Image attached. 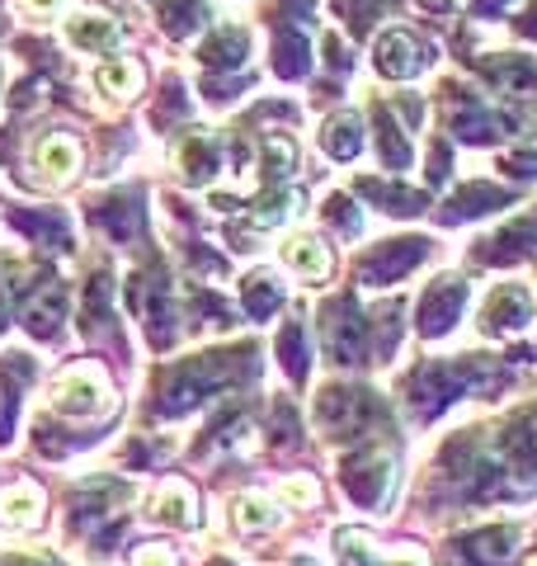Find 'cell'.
Returning a JSON list of instances; mask_svg holds the SVG:
<instances>
[{
  "mask_svg": "<svg viewBox=\"0 0 537 566\" xmlns=\"http://www.w3.org/2000/svg\"><path fill=\"white\" fill-rule=\"evenodd\" d=\"M245 368H255V359H250L245 349L236 354H199V359H185L175 368V374L166 378V387H160V416H185L193 411L203 397H212L218 387H227L231 378H241Z\"/></svg>",
  "mask_w": 537,
  "mask_h": 566,
  "instance_id": "obj_1",
  "label": "cell"
},
{
  "mask_svg": "<svg viewBox=\"0 0 537 566\" xmlns=\"http://www.w3.org/2000/svg\"><path fill=\"white\" fill-rule=\"evenodd\" d=\"M481 382H495L481 374V364H448V359H429L415 368V378H410V406H415L420 416H439L448 401L462 397L467 387H481Z\"/></svg>",
  "mask_w": 537,
  "mask_h": 566,
  "instance_id": "obj_2",
  "label": "cell"
},
{
  "mask_svg": "<svg viewBox=\"0 0 537 566\" xmlns=\"http://www.w3.org/2000/svg\"><path fill=\"white\" fill-rule=\"evenodd\" d=\"M378 420H382V406L372 392H364V387H326V392L316 397V424H320V434H330V439H354Z\"/></svg>",
  "mask_w": 537,
  "mask_h": 566,
  "instance_id": "obj_3",
  "label": "cell"
},
{
  "mask_svg": "<svg viewBox=\"0 0 537 566\" xmlns=\"http://www.w3.org/2000/svg\"><path fill=\"white\" fill-rule=\"evenodd\" d=\"M368 316L358 312V303L345 293V297H330L326 307H320V345L335 364H364L368 359Z\"/></svg>",
  "mask_w": 537,
  "mask_h": 566,
  "instance_id": "obj_4",
  "label": "cell"
},
{
  "mask_svg": "<svg viewBox=\"0 0 537 566\" xmlns=\"http://www.w3.org/2000/svg\"><path fill=\"white\" fill-rule=\"evenodd\" d=\"M128 307H133L137 322L147 326V340L156 349H166L175 340V293H170V279L160 270L128 279Z\"/></svg>",
  "mask_w": 537,
  "mask_h": 566,
  "instance_id": "obj_5",
  "label": "cell"
},
{
  "mask_svg": "<svg viewBox=\"0 0 537 566\" xmlns=\"http://www.w3.org/2000/svg\"><path fill=\"white\" fill-rule=\"evenodd\" d=\"M429 241L424 237H401V241H382L358 260V283L364 289H387V283H401L415 264H424Z\"/></svg>",
  "mask_w": 537,
  "mask_h": 566,
  "instance_id": "obj_6",
  "label": "cell"
},
{
  "mask_svg": "<svg viewBox=\"0 0 537 566\" xmlns=\"http://www.w3.org/2000/svg\"><path fill=\"white\" fill-rule=\"evenodd\" d=\"M339 482H345L354 505L378 510L387 501V491H391V458L387 453H358V458H349V463H345Z\"/></svg>",
  "mask_w": 537,
  "mask_h": 566,
  "instance_id": "obj_7",
  "label": "cell"
},
{
  "mask_svg": "<svg viewBox=\"0 0 537 566\" xmlns=\"http://www.w3.org/2000/svg\"><path fill=\"white\" fill-rule=\"evenodd\" d=\"M372 57H378V71L387 81H410L429 66V48L410 29H387L378 48H372Z\"/></svg>",
  "mask_w": 537,
  "mask_h": 566,
  "instance_id": "obj_8",
  "label": "cell"
},
{
  "mask_svg": "<svg viewBox=\"0 0 537 566\" xmlns=\"http://www.w3.org/2000/svg\"><path fill=\"white\" fill-rule=\"evenodd\" d=\"M90 222H95V232H104L114 245H133L141 232V199L137 193H109V199H99L90 208Z\"/></svg>",
  "mask_w": 537,
  "mask_h": 566,
  "instance_id": "obj_9",
  "label": "cell"
},
{
  "mask_svg": "<svg viewBox=\"0 0 537 566\" xmlns=\"http://www.w3.org/2000/svg\"><path fill=\"white\" fill-rule=\"evenodd\" d=\"M462 307H467V283L462 279H439L434 289L420 297V331L424 335H443L457 326Z\"/></svg>",
  "mask_w": 537,
  "mask_h": 566,
  "instance_id": "obj_10",
  "label": "cell"
},
{
  "mask_svg": "<svg viewBox=\"0 0 537 566\" xmlns=\"http://www.w3.org/2000/svg\"><path fill=\"white\" fill-rule=\"evenodd\" d=\"M528 316H533L528 289H524V283H505V289H495L486 312H481V331H486V335H518L528 326Z\"/></svg>",
  "mask_w": 537,
  "mask_h": 566,
  "instance_id": "obj_11",
  "label": "cell"
},
{
  "mask_svg": "<svg viewBox=\"0 0 537 566\" xmlns=\"http://www.w3.org/2000/svg\"><path fill=\"white\" fill-rule=\"evenodd\" d=\"M175 161H179V175H185V185H208L212 175L222 166V151H218V137L208 133H179L175 142Z\"/></svg>",
  "mask_w": 537,
  "mask_h": 566,
  "instance_id": "obj_12",
  "label": "cell"
},
{
  "mask_svg": "<svg viewBox=\"0 0 537 566\" xmlns=\"http://www.w3.org/2000/svg\"><path fill=\"white\" fill-rule=\"evenodd\" d=\"M457 547H462V557L476 562V566H499V562H509V557H514V547H518V528H514V524L476 528V534L457 538Z\"/></svg>",
  "mask_w": 537,
  "mask_h": 566,
  "instance_id": "obj_13",
  "label": "cell"
},
{
  "mask_svg": "<svg viewBox=\"0 0 537 566\" xmlns=\"http://www.w3.org/2000/svg\"><path fill=\"white\" fill-rule=\"evenodd\" d=\"M52 406H57L62 416H95L104 406V382L95 374H66L52 387Z\"/></svg>",
  "mask_w": 537,
  "mask_h": 566,
  "instance_id": "obj_14",
  "label": "cell"
},
{
  "mask_svg": "<svg viewBox=\"0 0 537 566\" xmlns=\"http://www.w3.org/2000/svg\"><path fill=\"white\" fill-rule=\"evenodd\" d=\"M151 520L166 524V528H193L199 524V501H193V486L189 482H166L151 501Z\"/></svg>",
  "mask_w": 537,
  "mask_h": 566,
  "instance_id": "obj_15",
  "label": "cell"
},
{
  "mask_svg": "<svg viewBox=\"0 0 537 566\" xmlns=\"http://www.w3.org/2000/svg\"><path fill=\"white\" fill-rule=\"evenodd\" d=\"M509 123L499 118V114H491V109H481L476 99H462L457 104V114H453V133H457V142H472V147H491V142L505 133Z\"/></svg>",
  "mask_w": 537,
  "mask_h": 566,
  "instance_id": "obj_16",
  "label": "cell"
},
{
  "mask_svg": "<svg viewBox=\"0 0 537 566\" xmlns=\"http://www.w3.org/2000/svg\"><path fill=\"white\" fill-rule=\"evenodd\" d=\"M66 39L85 52H109L123 43V24L109 20V14H76V20L66 24Z\"/></svg>",
  "mask_w": 537,
  "mask_h": 566,
  "instance_id": "obj_17",
  "label": "cell"
},
{
  "mask_svg": "<svg viewBox=\"0 0 537 566\" xmlns=\"http://www.w3.org/2000/svg\"><path fill=\"white\" fill-rule=\"evenodd\" d=\"M509 203V193L499 189V185H467V189H457L453 199H448L443 208V218L448 222H467V218H481V212H491V208H505Z\"/></svg>",
  "mask_w": 537,
  "mask_h": 566,
  "instance_id": "obj_18",
  "label": "cell"
},
{
  "mask_svg": "<svg viewBox=\"0 0 537 566\" xmlns=\"http://www.w3.org/2000/svg\"><path fill=\"white\" fill-rule=\"evenodd\" d=\"M320 151L335 156V161H354L358 151H364V123L354 114H335L320 123Z\"/></svg>",
  "mask_w": 537,
  "mask_h": 566,
  "instance_id": "obj_19",
  "label": "cell"
},
{
  "mask_svg": "<svg viewBox=\"0 0 537 566\" xmlns=\"http://www.w3.org/2000/svg\"><path fill=\"white\" fill-rule=\"evenodd\" d=\"M203 66H212V71H236L245 57H250V33L245 29H218L212 39L203 43Z\"/></svg>",
  "mask_w": 537,
  "mask_h": 566,
  "instance_id": "obj_20",
  "label": "cell"
},
{
  "mask_svg": "<svg viewBox=\"0 0 537 566\" xmlns=\"http://www.w3.org/2000/svg\"><path fill=\"white\" fill-rule=\"evenodd\" d=\"M0 520L10 528H39L43 524V491L33 482H20L6 491V501H0Z\"/></svg>",
  "mask_w": 537,
  "mask_h": 566,
  "instance_id": "obj_21",
  "label": "cell"
},
{
  "mask_svg": "<svg viewBox=\"0 0 537 566\" xmlns=\"http://www.w3.org/2000/svg\"><path fill=\"white\" fill-rule=\"evenodd\" d=\"M274 71L283 81H302L312 71V48H307V33L302 29H283L274 39Z\"/></svg>",
  "mask_w": 537,
  "mask_h": 566,
  "instance_id": "obj_22",
  "label": "cell"
},
{
  "mask_svg": "<svg viewBox=\"0 0 537 566\" xmlns=\"http://www.w3.org/2000/svg\"><path fill=\"white\" fill-rule=\"evenodd\" d=\"M358 193L372 203H382V212H401V218H415L424 212V193L406 189V185H387V180H358Z\"/></svg>",
  "mask_w": 537,
  "mask_h": 566,
  "instance_id": "obj_23",
  "label": "cell"
},
{
  "mask_svg": "<svg viewBox=\"0 0 537 566\" xmlns=\"http://www.w3.org/2000/svg\"><path fill=\"white\" fill-rule=\"evenodd\" d=\"M528 251H533V222H518V227H505L499 237L481 241L476 260H481V264H509V260L528 255Z\"/></svg>",
  "mask_w": 537,
  "mask_h": 566,
  "instance_id": "obj_24",
  "label": "cell"
},
{
  "mask_svg": "<svg viewBox=\"0 0 537 566\" xmlns=\"http://www.w3.org/2000/svg\"><path fill=\"white\" fill-rule=\"evenodd\" d=\"M241 303H245L250 322H268V316L283 307V283H274L268 274H250L241 283Z\"/></svg>",
  "mask_w": 537,
  "mask_h": 566,
  "instance_id": "obj_25",
  "label": "cell"
},
{
  "mask_svg": "<svg viewBox=\"0 0 537 566\" xmlns=\"http://www.w3.org/2000/svg\"><path fill=\"white\" fill-rule=\"evenodd\" d=\"M62 316H66V293L57 289V283H48V289L24 307V326L33 335H52L62 326Z\"/></svg>",
  "mask_w": 537,
  "mask_h": 566,
  "instance_id": "obj_26",
  "label": "cell"
},
{
  "mask_svg": "<svg viewBox=\"0 0 537 566\" xmlns=\"http://www.w3.org/2000/svg\"><path fill=\"white\" fill-rule=\"evenodd\" d=\"M39 170L48 180H71L81 170V147L71 137H48L39 147Z\"/></svg>",
  "mask_w": 537,
  "mask_h": 566,
  "instance_id": "obj_27",
  "label": "cell"
},
{
  "mask_svg": "<svg viewBox=\"0 0 537 566\" xmlns=\"http://www.w3.org/2000/svg\"><path fill=\"white\" fill-rule=\"evenodd\" d=\"M14 222H20L39 245H48V251H66L71 245V227H66L62 212H20Z\"/></svg>",
  "mask_w": 537,
  "mask_h": 566,
  "instance_id": "obj_28",
  "label": "cell"
},
{
  "mask_svg": "<svg viewBox=\"0 0 537 566\" xmlns=\"http://www.w3.org/2000/svg\"><path fill=\"white\" fill-rule=\"evenodd\" d=\"M283 260H288V270L302 274V279H326V270H330L326 245L312 241V237H297V241L283 245Z\"/></svg>",
  "mask_w": 537,
  "mask_h": 566,
  "instance_id": "obj_29",
  "label": "cell"
},
{
  "mask_svg": "<svg viewBox=\"0 0 537 566\" xmlns=\"http://www.w3.org/2000/svg\"><path fill=\"white\" fill-rule=\"evenodd\" d=\"M278 364L283 374H288V382H302L307 378V331H302V322H288L278 331Z\"/></svg>",
  "mask_w": 537,
  "mask_h": 566,
  "instance_id": "obj_30",
  "label": "cell"
},
{
  "mask_svg": "<svg viewBox=\"0 0 537 566\" xmlns=\"http://www.w3.org/2000/svg\"><path fill=\"white\" fill-rule=\"evenodd\" d=\"M372 123H378V151H382V166L387 170H406L410 166V142L406 133L391 123L387 109H372Z\"/></svg>",
  "mask_w": 537,
  "mask_h": 566,
  "instance_id": "obj_31",
  "label": "cell"
},
{
  "mask_svg": "<svg viewBox=\"0 0 537 566\" xmlns=\"http://www.w3.org/2000/svg\"><path fill=\"white\" fill-rule=\"evenodd\" d=\"M274 524H278V510L268 505L264 495L250 491V495H241V501H236V528H241V534H268Z\"/></svg>",
  "mask_w": 537,
  "mask_h": 566,
  "instance_id": "obj_32",
  "label": "cell"
},
{
  "mask_svg": "<svg viewBox=\"0 0 537 566\" xmlns=\"http://www.w3.org/2000/svg\"><path fill=\"white\" fill-rule=\"evenodd\" d=\"M293 208H297V193L293 189H274V193H264L255 212H250V227H255V232H268V227L288 222Z\"/></svg>",
  "mask_w": 537,
  "mask_h": 566,
  "instance_id": "obj_33",
  "label": "cell"
},
{
  "mask_svg": "<svg viewBox=\"0 0 537 566\" xmlns=\"http://www.w3.org/2000/svg\"><path fill=\"white\" fill-rule=\"evenodd\" d=\"M486 76L509 85V91H537V66L528 57H499V62H486Z\"/></svg>",
  "mask_w": 537,
  "mask_h": 566,
  "instance_id": "obj_34",
  "label": "cell"
},
{
  "mask_svg": "<svg viewBox=\"0 0 537 566\" xmlns=\"http://www.w3.org/2000/svg\"><path fill=\"white\" fill-rule=\"evenodd\" d=\"M137 81H141V71H137L133 62H123V57H109V62L95 71V85H99V91H104V95H118V99L133 95Z\"/></svg>",
  "mask_w": 537,
  "mask_h": 566,
  "instance_id": "obj_35",
  "label": "cell"
},
{
  "mask_svg": "<svg viewBox=\"0 0 537 566\" xmlns=\"http://www.w3.org/2000/svg\"><path fill=\"white\" fill-rule=\"evenodd\" d=\"M297 166V147H293V137L288 133H268L264 137V175L268 180H283Z\"/></svg>",
  "mask_w": 537,
  "mask_h": 566,
  "instance_id": "obj_36",
  "label": "cell"
},
{
  "mask_svg": "<svg viewBox=\"0 0 537 566\" xmlns=\"http://www.w3.org/2000/svg\"><path fill=\"white\" fill-rule=\"evenodd\" d=\"M368 538L358 528H335V562L339 566H372V553H368Z\"/></svg>",
  "mask_w": 537,
  "mask_h": 566,
  "instance_id": "obj_37",
  "label": "cell"
},
{
  "mask_svg": "<svg viewBox=\"0 0 537 566\" xmlns=\"http://www.w3.org/2000/svg\"><path fill=\"white\" fill-rule=\"evenodd\" d=\"M109 297H114V283L109 279H104V274L90 279V289H85V326L90 331L109 322Z\"/></svg>",
  "mask_w": 537,
  "mask_h": 566,
  "instance_id": "obj_38",
  "label": "cell"
},
{
  "mask_svg": "<svg viewBox=\"0 0 537 566\" xmlns=\"http://www.w3.org/2000/svg\"><path fill=\"white\" fill-rule=\"evenodd\" d=\"M199 24H203V6H199V0H170V6H166V33H175V39H189Z\"/></svg>",
  "mask_w": 537,
  "mask_h": 566,
  "instance_id": "obj_39",
  "label": "cell"
},
{
  "mask_svg": "<svg viewBox=\"0 0 537 566\" xmlns=\"http://www.w3.org/2000/svg\"><path fill=\"white\" fill-rule=\"evenodd\" d=\"M20 364H10V368H0V439H10V424H14V392H20Z\"/></svg>",
  "mask_w": 537,
  "mask_h": 566,
  "instance_id": "obj_40",
  "label": "cell"
},
{
  "mask_svg": "<svg viewBox=\"0 0 537 566\" xmlns=\"http://www.w3.org/2000/svg\"><path fill=\"white\" fill-rule=\"evenodd\" d=\"M320 212H326V218L339 227V232H358V227H364V212H358L349 199H345V193H330V199H326V208H320Z\"/></svg>",
  "mask_w": 537,
  "mask_h": 566,
  "instance_id": "obj_41",
  "label": "cell"
},
{
  "mask_svg": "<svg viewBox=\"0 0 537 566\" xmlns=\"http://www.w3.org/2000/svg\"><path fill=\"white\" fill-rule=\"evenodd\" d=\"M505 170L518 175V180H537V151H509L505 156Z\"/></svg>",
  "mask_w": 537,
  "mask_h": 566,
  "instance_id": "obj_42",
  "label": "cell"
},
{
  "mask_svg": "<svg viewBox=\"0 0 537 566\" xmlns=\"http://www.w3.org/2000/svg\"><path fill=\"white\" fill-rule=\"evenodd\" d=\"M283 501L312 505L316 501V482H307V476H293V482H283Z\"/></svg>",
  "mask_w": 537,
  "mask_h": 566,
  "instance_id": "obj_43",
  "label": "cell"
},
{
  "mask_svg": "<svg viewBox=\"0 0 537 566\" xmlns=\"http://www.w3.org/2000/svg\"><path fill=\"white\" fill-rule=\"evenodd\" d=\"M429 180H434V185L448 180V147H434V151H429Z\"/></svg>",
  "mask_w": 537,
  "mask_h": 566,
  "instance_id": "obj_44",
  "label": "cell"
},
{
  "mask_svg": "<svg viewBox=\"0 0 537 566\" xmlns=\"http://www.w3.org/2000/svg\"><path fill=\"white\" fill-rule=\"evenodd\" d=\"M509 6H514V0H472V10L486 14V20H491V14H505Z\"/></svg>",
  "mask_w": 537,
  "mask_h": 566,
  "instance_id": "obj_45",
  "label": "cell"
},
{
  "mask_svg": "<svg viewBox=\"0 0 537 566\" xmlns=\"http://www.w3.org/2000/svg\"><path fill=\"white\" fill-rule=\"evenodd\" d=\"M326 52H330V66L335 71H349V57H345V48H339V39H326Z\"/></svg>",
  "mask_w": 537,
  "mask_h": 566,
  "instance_id": "obj_46",
  "label": "cell"
},
{
  "mask_svg": "<svg viewBox=\"0 0 537 566\" xmlns=\"http://www.w3.org/2000/svg\"><path fill=\"white\" fill-rule=\"evenodd\" d=\"M387 566H429V557L424 553H401V557H391Z\"/></svg>",
  "mask_w": 537,
  "mask_h": 566,
  "instance_id": "obj_47",
  "label": "cell"
},
{
  "mask_svg": "<svg viewBox=\"0 0 537 566\" xmlns=\"http://www.w3.org/2000/svg\"><path fill=\"white\" fill-rule=\"evenodd\" d=\"M518 33H528V39H537V6L524 14V20H518Z\"/></svg>",
  "mask_w": 537,
  "mask_h": 566,
  "instance_id": "obj_48",
  "label": "cell"
},
{
  "mask_svg": "<svg viewBox=\"0 0 537 566\" xmlns=\"http://www.w3.org/2000/svg\"><path fill=\"white\" fill-rule=\"evenodd\" d=\"M24 6H29V10H39V14H52V10L62 6V0H24Z\"/></svg>",
  "mask_w": 537,
  "mask_h": 566,
  "instance_id": "obj_49",
  "label": "cell"
},
{
  "mask_svg": "<svg viewBox=\"0 0 537 566\" xmlns=\"http://www.w3.org/2000/svg\"><path fill=\"white\" fill-rule=\"evenodd\" d=\"M212 566H231V562H212Z\"/></svg>",
  "mask_w": 537,
  "mask_h": 566,
  "instance_id": "obj_50",
  "label": "cell"
},
{
  "mask_svg": "<svg viewBox=\"0 0 537 566\" xmlns=\"http://www.w3.org/2000/svg\"><path fill=\"white\" fill-rule=\"evenodd\" d=\"M528 566H537V557H533V562H528Z\"/></svg>",
  "mask_w": 537,
  "mask_h": 566,
  "instance_id": "obj_51",
  "label": "cell"
},
{
  "mask_svg": "<svg viewBox=\"0 0 537 566\" xmlns=\"http://www.w3.org/2000/svg\"><path fill=\"white\" fill-rule=\"evenodd\" d=\"M297 566H307V562H297Z\"/></svg>",
  "mask_w": 537,
  "mask_h": 566,
  "instance_id": "obj_52",
  "label": "cell"
}]
</instances>
